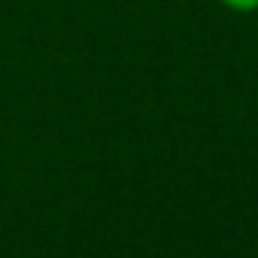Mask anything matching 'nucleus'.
Masks as SVG:
<instances>
[{
	"instance_id": "f257e3e1",
	"label": "nucleus",
	"mask_w": 258,
	"mask_h": 258,
	"mask_svg": "<svg viewBox=\"0 0 258 258\" xmlns=\"http://www.w3.org/2000/svg\"><path fill=\"white\" fill-rule=\"evenodd\" d=\"M219 4L231 13H258V0H219Z\"/></svg>"
}]
</instances>
